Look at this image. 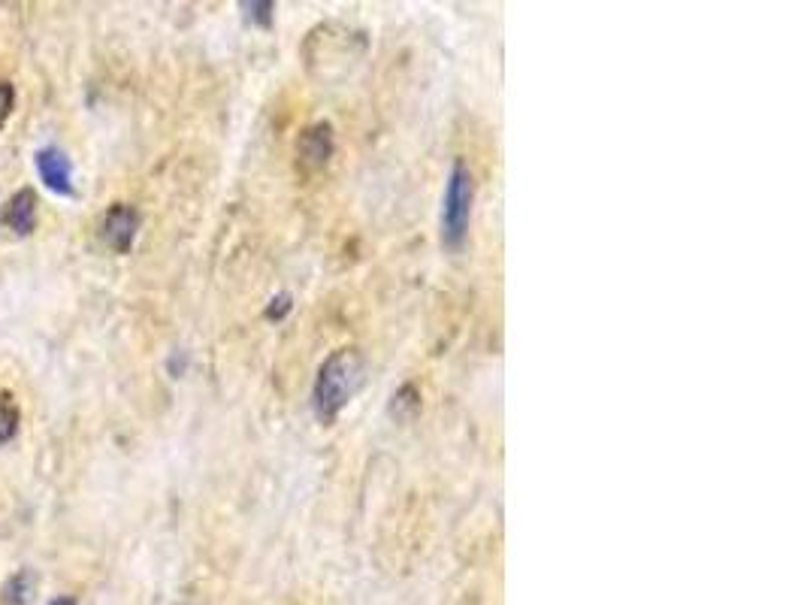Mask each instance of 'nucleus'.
Returning a JSON list of instances; mask_svg holds the SVG:
<instances>
[{"label": "nucleus", "mask_w": 807, "mask_h": 605, "mask_svg": "<svg viewBox=\"0 0 807 605\" xmlns=\"http://www.w3.org/2000/svg\"><path fill=\"white\" fill-rule=\"evenodd\" d=\"M140 224H143V218L130 203H115V206H109V212L103 215V224H100L103 242L112 252L127 255L133 249V239H137V233H140Z\"/></svg>", "instance_id": "7ed1b4c3"}, {"label": "nucleus", "mask_w": 807, "mask_h": 605, "mask_svg": "<svg viewBox=\"0 0 807 605\" xmlns=\"http://www.w3.org/2000/svg\"><path fill=\"white\" fill-rule=\"evenodd\" d=\"M4 224L13 230V233H19V236H28V233H34V227H37V194L31 191V188H22V191H16L10 200H7V206H4Z\"/></svg>", "instance_id": "423d86ee"}, {"label": "nucleus", "mask_w": 807, "mask_h": 605, "mask_svg": "<svg viewBox=\"0 0 807 605\" xmlns=\"http://www.w3.org/2000/svg\"><path fill=\"white\" fill-rule=\"evenodd\" d=\"M472 200H475V182L472 173L463 161L451 164L448 182H445V194H442V246L457 252L463 249L466 233H469V221H472Z\"/></svg>", "instance_id": "f03ea898"}, {"label": "nucleus", "mask_w": 807, "mask_h": 605, "mask_svg": "<svg viewBox=\"0 0 807 605\" xmlns=\"http://www.w3.org/2000/svg\"><path fill=\"white\" fill-rule=\"evenodd\" d=\"M34 590H37V575L31 569H19L4 581V587H0V602H4V605H28L34 599Z\"/></svg>", "instance_id": "0eeeda50"}, {"label": "nucleus", "mask_w": 807, "mask_h": 605, "mask_svg": "<svg viewBox=\"0 0 807 605\" xmlns=\"http://www.w3.org/2000/svg\"><path fill=\"white\" fill-rule=\"evenodd\" d=\"M16 106V88L10 82H0V128L7 125V118L13 115Z\"/></svg>", "instance_id": "f8f14e48"}, {"label": "nucleus", "mask_w": 807, "mask_h": 605, "mask_svg": "<svg viewBox=\"0 0 807 605\" xmlns=\"http://www.w3.org/2000/svg\"><path fill=\"white\" fill-rule=\"evenodd\" d=\"M291 309H294V297L288 291H282V294H276L273 300L266 303V318L269 321H282V318H288Z\"/></svg>", "instance_id": "9b49d317"}, {"label": "nucleus", "mask_w": 807, "mask_h": 605, "mask_svg": "<svg viewBox=\"0 0 807 605\" xmlns=\"http://www.w3.org/2000/svg\"><path fill=\"white\" fill-rule=\"evenodd\" d=\"M418 409H421V394H418L415 385H402V388L393 394V403H390V415H393V418L406 421V418H412Z\"/></svg>", "instance_id": "1a4fd4ad"}, {"label": "nucleus", "mask_w": 807, "mask_h": 605, "mask_svg": "<svg viewBox=\"0 0 807 605\" xmlns=\"http://www.w3.org/2000/svg\"><path fill=\"white\" fill-rule=\"evenodd\" d=\"M37 170H40V176H43V182L55 191V194H73V164H70V158L61 152V149H55V146H49V149H40L37 152Z\"/></svg>", "instance_id": "39448f33"}, {"label": "nucleus", "mask_w": 807, "mask_h": 605, "mask_svg": "<svg viewBox=\"0 0 807 605\" xmlns=\"http://www.w3.org/2000/svg\"><path fill=\"white\" fill-rule=\"evenodd\" d=\"M49 605H76V599H73V596H58V599H52Z\"/></svg>", "instance_id": "ddd939ff"}, {"label": "nucleus", "mask_w": 807, "mask_h": 605, "mask_svg": "<svg viewBox=\"0 0 807 605\" xmlns=\"http://www.w3.org/2000/svg\"><path fill=\"white\" fill-rule=\"evenodd\" d=\"M239 10L257 28H273V22H276V4H269V0H251V4L245 0V4H239Z\"/></svg>", "instance_id": "9d476101"}, {"label": "nucleus", "mask_w": 807, "mask_h": 605, "mask_svg": "<svg viewBox=\"0 0 807 605\" xmlns=\"http://www.w3.org/2000/svg\"><path fill=\"white\" fill-rule=\"evenodd\" d=\"M19 424H22L19 406H16V403H13V397L4 391V394H0V445L10 442V439H16Z\"/></svg>", "instance_id": "6e6552de"}, {"label": "nucleus", "mask_w": 807, "mask_h": 605, "mask_svg": "<svg viewBox=\"0 0 807 605\" xmlns=\"http://www.w3.org/2000/svg\"><path fill=\"white\" fill-rule=\"evenodd\" d=\"M366 382V360L357 348L333 351L315 376L312 385V412L321 424H333L342 409L357 397Z\"/></svg>", "instance_id": "f257e3e1"}, {"label": "nucleus", "mask_w": 807, "mask_h": 605, "mask_svg": "<svg viewBox=\"0 0 807 605\" xmlns=\"http://www.w3.org/2000/svg\"><path fill=\"white\" fill-rule=\"evenodd\" d=\"M333 155V128L327 121H318L309 131H303L300 143H297V158L306 170H318L330 161Z\"/></svg>", "instance_id": "20e7f679"}]
</instances>
